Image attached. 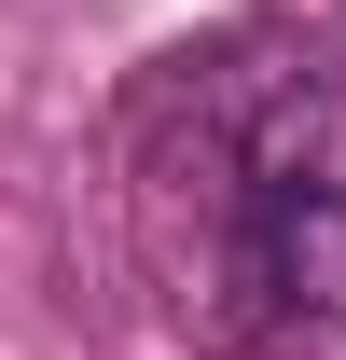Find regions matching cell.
<instances>
[{
  "label": "cell",
  "instance_id": "cell-1",
  "mask_svg": "<svg viewBox=\"0 0 346 360\" xmlns=\"http://www.w3.org/2000/svg\"><path fill=\"white\" fill-rule=\"evenodd\" d=\"M125 222L167 319L222 360L346 333V70L305 28H222L125 111Z\"/></svg>",
  "mask_w": 346,
  "mask_h": 360
}]
</instances>
